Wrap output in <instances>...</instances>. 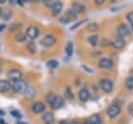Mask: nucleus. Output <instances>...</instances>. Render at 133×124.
Segmentation results:
<instances>
[{
  "instance_id": "1",
  "label": "nucleus",
  "mask_w": 133,
  "mask_h": 124,
  "mask_svg": "<svg viewBox=\"0 0 133 124\" xmlns=\"http://www.w3.org/2000/svg\"><path fill=\"white\" fill-rule=\"evenodd\" d=\"M27 84L25 81L23 80H18V81H15L14 84H12V91L17 94H22V93H25L26 90H27Z\"/></svg>"
},
{
  "instance_id": "2",
  "label": "nucleus",
  "mask_w": 133,
  "mask_h": 124,
  "mask_svg": "<svg viewBox=\"0 0 133 124\" xmlns=\"http://www.w3.org/2000/svg\"><path fill=\"white\" fill-rule=\"evenodd\" d=\"M100 86L101 89L105 92V93H110L113 90V82L112 80L108 79V78H103L100 80Z\"/></svg>"
},
{
  "instance_id": "3",
  "label": "nucleus",
  "mask_w": 133,
  "mask_h": 124,
  "mask_svg": "<svg viewBox=\"0 0 133 124\" xmlns=\"http://www.w3.org/2000/svg\"><path fill=\"white\" fill-rule=\"evenodd\" d=\"M56 43V38L53 34H47L41 40V44L44 47H51Z\"/></svg>"
},
{
  "instance_id": "4",
  "label": "nucleus",
  "mask_w": 133,
  "mask_h": 124,
  "mask_svg": "<svg viewBox=\"0 0 133 124\" xmlns=\"http://www.w3.org/2000/svg\"><path fill=\"white\" fill-rule=\"evenodd\" d=\"M119 113H121V106L117 105L116 103H112L107 108V115L109 116V118H115L116 116L119 115Z\"/></svg>"
},
{
  "instance_id": "5",
  "label": "nucleus",
  "mask_w": 133,
  "mask_h": 124,
  "mask_svg": "<svg viewBox=\"0 0 133 124\" xmlns=\"http://www.w3.org/2000/svg\"><path fill=\"white\" fill-rule=\"evenodd\" d=\"M113 48H115V49H121V48H123L124 46H125V40L123 39V38H121L119 35H115L111 41H110V43H109Z\"/></svg>"
},
{
  "instance_id": "6",
  "label": "nucleus",
  "mask_w": 133,
  "mask_h": 124,
  "mask_svg": "<svg viewBox=\"0 0 133 124\" xmlns=\"http://www.w3.org/2000/svg\"><path fill=\"white\" fill-rule=\"evenodd\" d=\"M112 66H113V61L111 58L108 57H103L98 63V67L101 69H110L112 68Z\"/></svg>"
},
{
  "instance_id": "7",
  "label": "nucleus",
  "mask_w": 133,
  "mask_h": 124,
  "mask_svg": "<svg viewBox=\"0 0 133 124\" xmlns=\"http://www.w3.org/2000/svg\"><path fill=\"white\" fill-rule=\"evenodd\" d=\"M116 32H117V35H119L121 38H126L130 34V29L127 25L125 24H121L117 26V29H116Z\"/></svg>"
},
{
  "instance_id": "8",
  "label": "nucleus",
  "mask_w": 133,
  "mask_h": 124,
  "mask_svg": "<svg viewBox=\"0 0 133 124\" xmlns=\"http://www.w3.org/2000/svg\"><path fill=\"white\" fill-rule=\"evenodd\" d=\"M7 76H8L9 79H11V80H14V81H18V80H21L22 73H21V71H19V70H17V69H14V70L8 71Z\"/></svg>"
},
{
  "instance_id": "9",
  "label": "nucleus",
  "mask_w": 133,
  "mask_h": 124,
  "mask_svg": "<svg viewBox=\"0 0 133 124\" xmlns=\"http://www.w3.org/2000/svg\"><path fill=\"white\" fill-rule=\"evenodd\" d=\"M45 108H46L45 104L43 102H39V101L34 102L32 104V106H31V109H32V111L34 114H41V113H43L45 110Z\"/></svg>"
},
{
  "instance_id": "10",
  "label": "nucleus",
  "mask_w": 133,
  "mask_h": 124,
  "mask_svg": "<svg viewBox=\"0 0 133 124\" xmlns=\"http://www.w3.org/2000/svg\"><path fill=\"white\" fill-rule=\"evenodd\" d=\"M62 7H63V5H62L61 2H54V3H52L51 6H50L53 16H57V15H59V13L62 10Z\"/></svg>"
},
{
  "instance_id": "11",
  "label": "nucleus",
  "mask_w": 133,
  "mask_h": 124,
  "mask_svg": "<svg viewBox=\"0 0 133 124\" xmlns=\"http://www.w3.org/2000/svg\"><path fill=\"white\" fill-rule=\"evenodd\" d=\"M78 97H79L80 101H82V102L87 101V100L89 99V91H88L86 88L81 89V90L79 91V93H78Z\"/></svg>"
},
{
  "instance_id": "12",
  "label": "nucleus",
  "mask_w": 133,
  "mask_h": 124,
  "mask_svg": "<svg viewBox=\"0 0 133 124\" xmlns=\"http://www.w3.org/2000/svg\"><path fill=\"white\" fill-rule=\"evenodd\" d=\"M63 102L64 101H63V98L61 96H56L55 99H54V101L51 104V107L53 109H58V108H60L63 105Z\"/></svg>"
},
{
  "instance_id": "13",
  "label": "nucleus",
  "mask_w": 133,
  "mask_h": 124,
  "mask_svg": "<svg viewBox=\"0 0 133 124\" xmlns=\"http://www.w3.org/2000/svg\"><path fill=\"white\" fill-rule=\"evenodd\" d=\"M38 33H39V31H38L37 27H35V26H30V27H28V29H27V36H29L30 39H35V38H37Z\"/></svg>"
},
{
  "instance_id": "14",
  "label": "nucleus",
  "mask_w": 133,
  "mask_h": 124,
  "mask_svg": "<svg viewBox=\"0 0 133 124\" xmlns=\"http://www.w3.org/2000/svg\"><path fill=\"white\" fill-rule=\"evenodd\" d=\"M11 88V84L9 83V81L5 80V79H1L0 80V93H4L9 91Z\"/></svg>"
},
{
  "instance_id": "15",
  "label": "nucleus",
  "mask_w": 133,
  "mask_h": 124,
  "mask_svg": "<svg viewBox=\"0 0 133 124\" xmlns=\"http://www.w3.org/2000/svg\"><path fill=\"white\" fill-rule=\"evenodd\" d=\"M43 121L45 124H53L54 123V116L51 113H46L43 115Z\"/></svg>"
},
{
  "instance_id": "16",
  "label": "nucleus",
  "mask_w": 133,
  "mask_h": 124,
  "mask_svg": "<svg viewBox=\"0 0 133 124\" xmlns=\"http://www.w3.org/2000/svg\"><path fill=\"white\" fill-rule=\"evenodd\" d=\"M72 9L78 15V14H81V13H83L85 10V6L82 3H74Z\"/></svg>"
},
{
  "instance_id": "17",
  "label": "nucleus",
  "mask_w": 133,
  "mask_h": 124,
  "mask_svg": "<svg viewBox=\"0 0 133 124\" xmlns=\"http://www.w3.org/2000/svg\"><path fill=\"white\" fill-rule=\"evenodd\" d=\"M88 120H89L90 124H100L101 123V118H100V116L98 114H94Z\"/></svg>"
},
{
  "instance_id": "18",
  "label": "nucleus",
  "mask_w": 133,
  "mask_h": 124,
  "mask_svg": "<svg viewBox=\"0 0 133 124\" xmlns=\"http://www.w3.org/2000/svg\"><path fill=\"white\" fill-rule=\"evenodd\" d=\"M98 40H99L98 35H96V34H91L90 36H88L87 42L89 43V45H91V46H96L97 43H98Z\"/></svg>"
},
{
  "instance_id": "19",
  "label": "nucleus",
  "mask_w": 133,
  "mask_h": 124,
  "mask_svg": "<svg viewBox=\"0 0 133 124\" xmlns=\"http://www.w3.org/2000/svg\"><path fill=\"white\" fill-rule=\"evenodd\" d=\"M73 51H74V47H73V43L72 42H69L65 46V54L68 56H71L73 54Z\"/></svg>"
},
{
  "instance_id": "20",
  "label": "nucleus",
  "mask_w": 133,
  "mask_h": 124,
  "mask_svg": "<svg viewBox=\"0 0 133 124\" xmlns=\"http://www.w3.org/2000/svg\"><path fill=\"white\" fill-rule=\"evenodd\" d=\"M65 17H68L70 21H71V20H75V19L77 18V14L71 8V9H69V10L65 13Z\"/></svg>"
},
{
  "instance_id": "21",
  "label": "nucleus",
  "mask_w": 133,
  "mask_h": 124,
  "mask_svg": "<svg viewBox=\"0 0 133 124\" xmlns=\"http://www.w3.org/2000/svg\"><path fill=\"white\" fill-rule=\"evenodd\" d=\"M125 85H126V88L129 89V90H132V89H133V76H130V77H128V78L126 79Z\"/></svg>"
},
{
  "instance_id": "22",
  "label": "nucleus",
  "mask_w": 133,
  "mask_h": 124,
  "mask_svg": "<svg viewBox=\"0 0 133 124\" xmlns=\"http://www.w3.org/2000/svg\"><path fill=\"white\" fill-rule=\"evenodd\" d=\"M25 94V96L27 97V98H32L34 95H35V91L32 89V88H27V90H26V92L24 93Z\"/></svg>"
},
{
  "instance_id": "23",
  "label": "nucleus",
  "mask_w": 133,
  "mask_h": 124,
  "mask_svg": "<svg viewBox=\"0 0 133 124\" xmlns=\"http://www.w3.org/2000/svg\"><path fill=\"white\" fill-rule=\"evenodd\" d=\"M64 95H65V97L68 98V100H72V99L74 98V94L72 93V91H71V88H70V86L65 88V91H64Z\"/></svg>"
},
{
  "instance_id": "24",
  "label": "nucleus",
  "mask_w": 133,
  "mask_h": 124,
  "mask_svg": "<svg viewBox=\"0 0 133 124\" xmlns=\"http://www.w3.org/2000/svg\"><path fill=\"white\" fill-rule=\"evenodd\" d=\"M47 67L48 68H51V69H55V68L58 67V61L55 60V59H51V60H49L47 63Z\"/></svg>"
},
{
  "instance_id": "25",
  "label": "nucleus",
  "mask_w": 133,
  "mask_h": 124,
  "mask_svg": "<svg viewBox=\"0 0 133 124\" xmlns=\"http://www.w3.org/2000/svg\"><path fill=\"white\" fill-rule=\"evenodd\" d=\"M26 34H24V33H18L17 35H16V41H18V42H25L26 41Z\"/></svg>"
},
{
  "instance_id": "26",
  "label": "nucleus",
  "mask_w": 133,
  "mask_h": 124,
  "mask_svg": "<svg viewBox=\"0 0 133 124\" xmlns=\"http://www.w3.org/2000/svg\"><path fill=\"white\" fill-rule=\"evenodd\" d=\"M27 48H28V50H29L31 53H34L35 50H36V46H35V44H34L33 42H29V43L27 44Z\"/></svg>"
},
{
  "instance_id": "27",
  "label": "nucleus",
  "mask_w": 133,
  "mask_h": 124,
  "mask_svg": "<svg viewBox=\"0 0 133 124\" xmlns=\"http://www.w3.org/2000/svg\"><path fill=\"white\" fill-rule=\"evenodd\" d=\"M55 97H56V96H55L53 93H49V94L47 95V101H48V103H49L50 105H51V104H52V102L54 101Z\"/></svg>"
},
{
  "instance_id": "28",
  "label": "nucleus",
  "mask_w": 133,
  "mask_h": 124,
  "mask_svg": "<svg viewBox=\"0 0 133 124\" xmlns=\"http://www.w3.org/2000/svg\"><path fill=\"white\" fill-rule=\"evenodd\" d=\"M127 20H128V22L130 23V25L133 28V11H129L127 14Z\"/></svg>"
},
{
  "instance_id": "29",
  "label": "nucleus",
  "mask_w": 133,
  "mask_h": 124,
  "mask_svg": "<svg viewBox=\"0 0 133 124\" xmlns=\"http://www.w3.org/2000/svg\"><path fill=\"white\" fill-rule=\"evenodd\" d=\"M87 28H88L89 31H97V30L99 29V27H98V25H97L96 23H91V24H89Z\"/></svg>"
},
{
  "instance_id": "30",
  "label": "nucleus",
  "mask_w": 133,
  "mask_h": 124,
  "mask_svg": "<svg viewBox=\"0 0 133 124\" xmlns=\"http://www.w3.org/2000/svg\"><path fill=\"white\" fill-rule=\"evenodd\" d=\"M10 114H11V116H14V117H15V118H17V119H21V118H22L21 113H20V111H18V110H16V109H12V110L10 111Z\"/></svg>"
},
{
  "instance_id": "31",
  "label": "nucleus",
  "mask_w": 133,
  "mask_h": 124,
  "mask_svg": "<svg viewBox=\"0 0 133 124\" xmlns=\"http://www.w3.org/2000/svg\"><path fill=\"white\" fill-rule=\"evenodd\" d=\"M127 110H128V113L133 117V102H131L129 105H128V107H127Z\"/></svg>"
},
{
  "instance_id": "32",
  "label": "nucleus",
  "mask_w": 133,
  "mask_h": 124,
  "mask_svg": "<svg viewBox=\"0 0 133 124\" xmlns=\"http://www.w3.org/2000/svg\"><path fill=\"white\" fill-rule=\"evenodd\" d=\"M82 23H84V20H81V21H79L78 23H76V24H74V25H73V26H72V27H71L70 29H71V30H74V29H76L77 27H79V25H81Z\"/></svg>"
},
{
  "instance_id": "33",
  "label": "nucleus",
  "mask_w": 133,
  "mask_h": 124,
  "mask_svg": "<svg viewBox=\"0 0 133 124\" xmlns=\"http://www.w3.org/2000/svg\"><path fill=\"white\" fill-rule=\"evenodd\" d=\"M11 15V13H10V10H6L5 13H4V15H3V19H5V20H7L8 18H9V16Z\"/></svg>"
},
{
  "instance_id": "34",
  "label": "nucleus",
  "mask_w": 133,
  "mask_h": 124,
  "mask_svg": "<svg viewBox=\"0 0 133 124\" xmlns=\"http://www.w3.org/2000/svg\"><path fill=\"white\" fill-rule=\"evenodd\" d=\"M95 3H96V4H98V5L103 4V3H104V0H95Z\"/></svg>"
},
{
  "instance_id": "35",
  "label": "nucleus",
  "mask_w": 133,
  "mask_h": 124,
  "mask_svg": "<svg viewBox=\"0 0 133 124\" xmlns=\"http://www.w3.org/2000/svg\"><path fill=\"white\" fill-rule=\"evenodd\" d=\"M59 124H70V122H69L68 120H61V121L59 122Z\"/></svg>"
},
{
  "instance_id": "36",
  "label": "nucleus",
  "mask_w": 133,
  "mask_h": 124,
  "mask_svg": "<svg viewBox=\"0 0 133 124\" xmlns=\"http://www.w3.org/2000/svg\"><path fill=\"white\" fill-rule=\"evenodd\" d=\"M82 124H90V123H89V120H84L82 122Z\"/></svg>"
},
{
  "instance_id": "37",
  "label": "nucleus",
  "mask_w": 133,
  "mask_h": 124,
  "mask_svg": "<svg viewBox=\"0 0 133 124\" xmlns=\"http://www.w3.org/2000/svg\"><path fill=\"white\" fill-rule=\"evenodd\" d=\"M4 26H5V25H4V24H0V31H1V30H3V29H4Z\"/></svg>"
},
{
  "instance_id": "38",
  "label": "nucleus",
  "mask_w": 133,
  "mask_h": 124,
  "mask_svg": "<svg viewBox=\"0 0 133 124\" xmlns=\"http://www.w3.org/2000/svg\"><path fill=\"white\" fill-rule=\"evenodd\" d=\"M70 124H78V123L75 122V121H70Z\"/></svg>"
},
{
  "instance_id": "39",
  "label": "nucleus",
  "mask_w": 133,
  "mask_h": 124,
  "mask_svg": "<svg viewBox=\"0 0 133 124\" xmlns=\"http://www.w3.org/2000/svg\"><path fill=\"white\" fill-rule=\"evenodd\" d=\"M17 124H27V123H23V122H17Z\"/></svg>"
},
{
  "instance_id": "40",
  "label": "nucleus",
  "mask_w": 133,
  "mask_h": 124,
  "mask_svg": "<svg viewBox=\"0 0 133 124\" xmlns=\"http://www.w3.org/2000/svg\"><path fill=\"white\" fill-rule=\"evenodd\" d=\"M1 16H3V14H2V10H1V8H0V17Z\"/></svg>"
},
{
  "instance_id": "41",
  "label": "nucleus",
  "mask_w": 133,
  "mask_h": 124,
  "mask_svg": "<svg viewBox=\"0 0 133 124\" xmlns=\"http://www.w3.org/2000/svg\"><path fill=\"white\" fill-rule=\"evenodd\" d=\"M4 1H5V0H0V3H3Z\"/></svg>"
},
{
  "instance_id": "42",
  "label": "nucleus",
  "mask_w": 133,
  "mask_h": 124,
  "mask_svg": "<svg viewBox=\"0 0 133 124\" xmlns=\"http://www.w3.org/2000/svg\"><path fill=\"white\" fill-rule=\"evenodd\" d=\"M0 64H1V59H0Z\"/></svg>"
}]
</instances>
